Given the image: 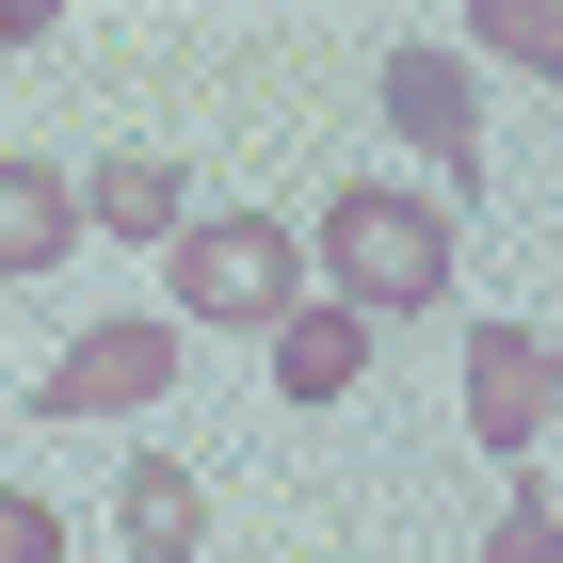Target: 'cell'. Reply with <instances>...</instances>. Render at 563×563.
<instances>
[{
    "instance_id": "1",
    "label": "cell",
    "mask_w": 563,
    "mask_h": 563,
    "mask_svg": "<svg viewBox=\"0 0 563 563\" xmlns=\"http://www.w3.org/2000/svg\"><path fill=\"white\" fill-rule=\"evenodd\" d=\"M322 274H339L354 322L451 290V194H402V177H339L322 194Z\"/></svg>"
},
{
    "instance_id": "2",
    "label": "cell",
    "mask_w": 563,
    "mask_h": 563,
    "mask_svg": "<svg viewBox=\"0 0 563 563\" xmlns=\"http://www.w3.org/2000/svg\"><path fill=\"white\" fill-rule=\"evenodd\" d=\"M177 306L194 322H290V225H258V210H225V225H177Z\"/></svg>"
},
{
    "instance_id": "3",
    "label": "cell",
    "mask_w": 563,
    "mask_h": 563,
    "mask_svg": "<svg viewBox=\"0 0 563 563\" xmlns=\"http://www.w3.org/2000/svg\"><path fill=\"white\" fill-rule=\"evenodd\" d=\"M177 387V322H81V339L48 354V419H145V402Z\"/></svg>"
},
{
    "instance_id": "4",
    "label": "cell",
    "mask_w": 563,
    "mask_h": 563,
    "mask_svg": "<svg viewBox=\"0 0 563 563\" xmlns=\"http://www.w3.org/2000/svg\"><path fill=\"white\" fill-rule=\"evenodd\" d=\"M548 322H483L467 339V419H483V451H531V434H548Z\"/></svg>"
},
{
    "instance_id": "5",
    "label": "cell",
    "mask_w": 563,
    "mask_h": 563,
    "mask_svg": "<svg viewBox=\"0 0 563 563\" xmlns=\"http://www.w3.org/2000/svg\"><path fill=\"white\" fill-rule=\"evenodd\" d=\"M387 130L419 145L434 177H483V97H467L451 48H402V65H387Z\"/></svg>"
},
{
    "instance_id": "6",
    "label": "cell",
    "mask_w": 563,
    "mask_h": 563,
    "mask_svg": "<svg viewBox=\"0 0 563 563\" xmlns=\"http://www.w3.org/2000/svg\"><path fill=\"white\" fill-rule=\"evenodd\" d=\"M113 531H130V563H194V548H210L194 467H177V451H130V467H113Z\"/></svg>"
},
{
    "instance_id": "7",
    "label": "cell",
    "mask_w": 563,
    "mask_h": 563,
    "mask_svg": "<svg viewBox=\"0 0 563 563\" xmlns=\"http://www.w3.org/2000/svg\"><path fill=\"white\" fill-rule=\"evenodd\" d=\"M81 242V177H48V162H0V274H48Z\"/></svg>"
},
{
    "instance_id": "8",
    "label": "cell",
    "mask_w": 563,
    "mask_h": 563,
    "mask_svg": "<svg viewBox=\"0 0 563 563\" xmlns=\"http://www.w3.org/2000/svg\"><path fill=\"white\" fill-rule=\"evenodd\" d=\"M354 371H371V322H354V306H290V322H274V387L290 402H339Z\"/></svg>"
},
{
    "instance_id": "9",
    "label": "cell",
    "mask_w": 563,
    "mask_h": 563,
    "mask_svg": "<svg viewBox=\"0 0 563 563\" xmlns=\"http://www.w3.org/2000/svg\"><path fill=\"white\" fill-rule=\"evenodd\" d=\"M81 225H113V242H177L194 194H177V162H97V177H81Z\"/></svg>"
},
{
    "instance_id": "10",
    "label": "cell",
    "mask_w": 563,
    "mask_h": 563,
    "mask_svg": "<svg viewBox=\"0 0 563 563\" xmlns=\"http://www.w3.org/2000/svg\"><path fill=\"white\" fill-rule=\"evenodd\" d=\"M467 48H499V65H531V81H548V65H563V16H548V0H483Z\"/></svg>"
},
{
    "instance_id": "11",
    "label": "cell",
    "mask_w": 563,
    "mask_h": 563,
    "mask_svg": "<svg viewBox=\"0 0 563 563\" xmlns=\"http://www.w3.org/2000/svg\"><path fill=\"white\" fill-rule=\"evenodd\" d=\"M0 563H65V516H48V499H16V483H0Z\"/></svg>"
},
{
    "instance_id": "12",
    "label": "cell",
    "mask_w": 563,
    "mask_h": 563,
    "mask_svg": "<svg viewBox=\"0 0 563 563\" xmlns=\"http://www.w3.org/2000/svg\"><path fill=\"white\" fill-rule=\"evenodd\" d=\"M483 563H563V516H548V499H516V516H499V548H483Z\"/></svg>"
},
{
    "instance_id": "13",
    "label": "cell",
    "mask_w": 563,
    "mask_h": 563,
    "mask_svg": "<svg viewBox=\"0 0 563 563\" xmlns=\"http://www.w3.org/2000/svg\"><path fill=\"white\" fill-rule=\"evenodd\" d=\"M65 33V16H48V0H0V48H48Z\"/></svg>"
}]
</instances>
